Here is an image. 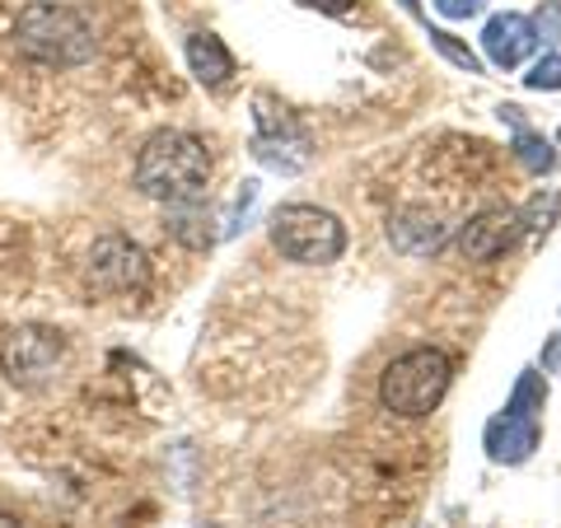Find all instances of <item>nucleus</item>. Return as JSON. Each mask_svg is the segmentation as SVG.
Segmentation results:
<instances>
[{"mask_svg": "<svg viewBox=\"0 0 561 528\" xmlns=\"http://www.w3.org/2000/svg\"><path fill=\"white\" fill-rule=\"evenodd\" d=\"M272 243L280 257L305 262V267H328L346 253V230L337 216H328L319 206L290 202L272 216Z\"/></svg>", "mask_w": 561, "mask_h": 528, "instance_id": "20e7f679", "label": "nucleus"}, {"mask_svg": "<svg viewBox=\"0 0 561 528\" xmlns=\"http://www.w3.org/2000/svg\"><path fill=\"white\" fill-rule=\"evenodd\" d=\"M548 402V383L534 369H524L511 402H505L501 416L486 421V454L496 463H524L538 449V412Z\"/></svg>", "mask_w": 561, "mask_h": 528, "instance_id": "39448f33", "label": "nucleus"}, {"mask_svg": "<svg viewBox=\"0 0 561 528\" xmlns=\"http://www.w3.org/2000/svg\"><path fill=\"white\" fill-rule=\"evenodd\" d=\"M257 136H253V160L267 164L276 173H300L309 164V136L295 127V117L286 108H276V103L262 94L257 103Z\"/></svg>", "mask_w": 561, "mask_h": 528, "instance_id": "0eeeda50", "label": "nucleus"}, {"mask_svg": "<svg viewBox=\"0 0 561 528\" xmlns=\"http://www.w3.org/2000/svg\"><path fill=\"white\" fill-rule=\"evenodd\" d=\"M534 47H538V33H534V24L524 20V14L505 10V14H496V20H486V28H482L486 61L501 66V70H515Z\"/></svg>", "mask_w": 561, "mask_h": 528, "instance_id": "9d476101", "label": "nucleus"}, {"mask_svg": "<svg viewBox=\"0 0 561 528\" xmlns=\"http://www.w3.org/2000/svg\"><path fill=\"white\" fill-rule=\"evenodd\" d=\"M515 234H519V216H515V210H482L478 220L463 225L459 249H463L468 262H491L496 253L511 249Z\"/></svg>", "mask_w": 561, "mask_h": 528, "instance_id": "9b49d317", "label": "nucleus"}, {"mask_svg": "<svg viewBox=\"0 0 561 528\" xmlns=\"http://www.w3.org/2000/svg\"><path fill=\"white\" fill-rule=\"evenodd\" d=\"M84 280L90 290L99 295H131V290H146L150 280V257L136 239L127 234H103L94 239L90 262H84Z\"/></svg>", "mask_w": 561, "mask_h": 528, "instance_id": "423d86ee", "label": "nucleus"}, {"mask_svg": "<svg viewBox=\"0 0 561 528\" xmlns=\"http://www.w3.org/2000/svg\"><path fill=\"white\" fill-rule=\"evenodd\" d=\"M389 239L398 253H412V257H426V253H440L445 239H449V225L435 216L426 206H402L389 216Z\"/></svg>", "mask_w": 561, "mask_h": 528, "instance_id": "1a4fd4ad", "label": "nucleus"}, {"mask_svg": "<svg viewBox=\"0 0 561 528\" xmlns=\"http://www.w3.org/2000/svg\"><path fill=\"white\" fill-rule=\"evenodd\" d=\"M454 365L445 351L435 346H416L408 356H398L379 379V402L393 416H431L440 408V398L449 393Z\"/></svg>", "mask_w": 561, "mask_h": 528, "instance_id": "7ed1b4c3", "label": "nucleus"}, {"mask_svg": "<svg viewBox=\"0 0 561 528\" xmlns=\"http://www.w3.org/2000/svg\"><path fill=\"white\" fill-rule=\"evenodd\" d=\"M435 10H440L445 20H472V14L486 10V0H435Z\"/></svg>", "mask_w": 561, "mask_h": 528, "instance_id": "6ab92c4d", "label": "nucleus"}, {"mask_svg": "<svg viewBox=\"0 0 561 528\" xmlns=\"http://www.w3.org/2000/svg\"><path fill=\"white\" fill-rule=\"evenodd\" d=\"M0 528H20V519H14V515H5V509H0Z\"/></svg>", "mask_w": 561, "mask_h": 528, "instance_id": "412c9836", "label": "nucleus"}, {"mask_svg": "<svg viewBox=\"0 0 561 528\" xmlns=\"http://www.w3.org/2000/svg\"><path fill=\"white\" fill-rule=\"evenodd\" d=\"M309 10H323V14H346L351 5H356V0H305Z\"/></svg>", "mask_w": 561, "mask_h": 528, "instance_id": "aec40b11", "label": "nucleus"}, {"mask_svg": "<svg viewBox=\"0 0 561 528\" xmlns=\"http://www.w3.org/2000/svg\"><path fill=\"white\" fill-rule=\"evenodd\" d=\"M515 160L529 169V173H552V169H557L552 146H548V140H542L538 131H529V127L515 131Z\"/></svg>", "mask_w": 561, "mask_h": 528, "instance_id": "4468645a", "label": "nucleus"}, {"mask_svg": "<svg viewBox=\"0 0 561 528\" xmlns=\"http://www.w3.org/2000/svg\"><path fill=\"white\" fill-rule=\"evenodd\" d=\"M534 33H538L542 43H561V0H542Z\"/></svg>", "mask_w": 561, "mask_h": 528, "instance_id": "a211bd4d", "label": "nucleus"}, {"mask_svg": "<svg viewBox=\"0 0 561 528\" xmlns=\"http://www.w3.org/2000/svg\"><path fill=\"white\" fill-rule=\"evenodd\" d=\"M529 90H561V57H542L529 76H524Z\"/></svg>", "mask_w": 561, "mask_h": 528, "instance_id": "f3484780", "label": "nucleus"}, {"mask_svg": "<svg viewBox=\"0 0 561 528\" xmlns=\"http://www.w3.org/2000/svg\"><path fill=\"white\" fill-rule=\"evenodd\" d=\"M557 210H561V197H557V192H538V197L529 202V234H534V239H542V234L552 230Z\"/></svg>", "mask_w": 561, "mask_h": 528, "instance_id": "dca6fc26", "label": "nucleus"}, {"mask_svg": "<svg viewBox=\"0 0 561 528\" xmlns=\"http://www.w3.org/2000/svg\"><path fill=\"white\" fill-rule=\"evenodd\" d=\"M557 140H561V136H557Z\"/></svg>", "mask_w": 561, "mask_h": 528, "instance_id": "4be33fe9", "label": "nucleus"}, {"mask_svg": "<svg viewBox=\"0 0 561 528\" xmlns=\"http://www.w3.org/2000/svg\"><path fill=\"white\" fill-rule=\"evenodd\" d=\"M210 179V154L187 131H154L136 154V187L150 202H192Z\"/></svg>", "mask_w": 561, "mask_h": 528, "instance_id": "f257e3e1", "label": "nucleus"}, {"mask_svg": "<svg viewBox=\"0 0 561 528\" xmlns=\"http://www.w3.org/2000/svg\"><path fill=\"white\" fill-rule=\"evenodd\" d=\"M61 356H66L61 332L33 328V323L5 332V342H0V369H5L14 383H43L51 369L61 365Z\"/></svg>", "mask_w": 561, "mask_h": 528, "instance_id": "6e6552de", "label": "nucleus"}, {"mask_svg": "<svg viewBox=\"0 0 561 528\" xmlns=\"http://www.w3.org/2000/svg\"><path fill=\"white\" fill-rule=\"evenodd\" d=\"M14 47L38 66L70 70L94 57V28L80 10L57 5V0H33L14 20Z\"/></svg>", "mask_w": 561, "mask_h": 528, "instance_id": "f03ea898", "label": "nucleus"}, {"mask_svg": "<svg viewBox=\"0 0 561 528\" xmlns=\"http://www.w3.org/2000/svg\"><path fill=\"white\" fill-rule=\"evenodd\" d=\"M426 38H431V47H440L445 57H449L454 66H459V70H468V76H482V57H478V51H472V47H463L459 38H454V33H445V28H431V24H426Z\"/></svg>", "mask_w": 561, "mask_h": 528, "instance_id": "2eb2a0df", "label": "nucleus"}, {"mask_svg": "<svg viewBox=\"0 0 561 528\" xmlns=\"http://www.w3.org/2000/svg\"><path fill=\"white\" fill-rule=\"evenodd\" d=\"M202 225H210V216L202 210V197H192V202H173L169 206V220H164V230L187 243V249H206L210 243V230H202Z\"/></svg>", "mask_w": 561, "mask_h": 528, "instance_id": "ddd939ff", "label": "nucleus"}, {"mask_svg": "<svg viewBox=\"0 0 561 528\" xmlns=\"http://www.w3.org/2000/svg\"><path fill=\"white\" fill-rule=\"evenodd\" d=\"M187 66H192V76H197L202 84H225L234 76V57H230V47H225L216 33H192L187 38Z\"/></svg>", "mask_w": 561, "mask_h": 528, "instance_id": "f8f14e48", "label": "nucleus"}]
</instances>
